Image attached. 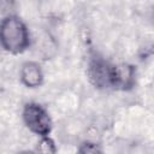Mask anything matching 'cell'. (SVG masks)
<instances>
[{
  "mask_svg": "<svg viewBox=\"0 0 154 154\" xmlns=\"http://www.w3.org/2000/svg\"><path fill=\"white\" fill-rule=\"evenodd\" d=\"M30 32L26 24L16 14L0 20V47L11 54H20L30 47Z\"/></svg>",
  "mask_w": 154,
  "mask_h": 154,
  "instance_id": "6da1fadb",
  "label": "cell"
},
{
  "mask_svg": "<svg viewBox=\"0 0 154 154\" xmlns=\"http://www.w3.org/2000/svg\"><path fill=\"white\" fill-rule=\"evenodd\" d=\"M25 126L38 137L49 136L52 131V119L48 111L37 102H28L22 112Z\"/></svg>",
  "mask_w": 154,
  "mask_h": 154,
  "instance_id": "7a4b0ae2",
  "label": "cell"
},
{
  "mask_svg": "<svg viewBox=\"0 0 154 154\" xmlns=\"http://www.w3.org/2000/svg\"><path fill=\"white\" fill-rule=\"evenodd\" d=\"M114 64L105 60L101 57H93L89 60L87 75L90 83L99 89H113Z\"/></svg>",
  "mask_w": 154,
  "mask_h": 154,
  "instance_id": "3957f363",
  "label": "cell"
},
{
  "mask_svg": "<svg viewBox=\"0 0 154 154\" xmlns=\"http://www.w3.org/2000/svg\"><path fill=\"white\" fill-rule=\"evenodd\" d=\"M136 83V69L135 66L122 63L114 64L113 73V89L117 90H129L134 88Z\"/></svg>",
  "mask_w": 154,
  "mask_h": 154,
  "instance_id": "277c9868",
  "label": "cell"
},
{
  "mask_svg": "<svg viewBox=\"0 0 154 154\" xmlns=\"http://www.w3.org/2000/svg\"><path fill=\"white\" fill-rule=\"evenodd\" d=\"M19 76L22 83L30 89L42 85L45 78L43 71L38 65V63L36 61H25L20 67Z\"/></svg>",
  "mask_w": 154,
  "mask_h": 154,
  "instance_id": "5b68a950",
  "label": "cell"
},
{
  "mask_svg": "<svg viewBox=\"0 0 154 154\" xmlns=\"http://www.w3.org/2000/svg\"><path fill=\"white\" fill-rule=\"evenodd\" d=\"M36 150L41 153H55L57 147L54 141L49 136H43V137H40V142L37 143Z\"/></svg>",
  "mask_w": 154,
  "mask_h": 154,
  "instance_id": "8992f818",
  "label": "cell"
},
{
  "mask_svg": "<svg viewBox=\"0 0 154 154\" xmlns=\"http://www.w3.org/2000/svg\"><path fill=\"white\" fill-rule=\"evenodd\" d=\"M17 7V0H0V12L5 16L13 14Z\"/></svg>",
  "mask_w": 154,
  "mask_h": 154,
  "instance_id": "52a82bcc",
  "label": "cell"
},
{
  "mask_svg": "<svg viewBox=\"0 0 154 154\" xmlns=\"http://www.w3.org/2000/svg\"><path fill=\"white\" fill-rule=\"evenodd\" d=\"M78 152L83 153V154H85V153H101L102 149H101L100 144H97L95 142H89L88 141V142H84V143L81 144Z\"/></svg>",
  "mask_w": 154,
  "mask_h": 154,
  "instance_id": "ba28073f",
  "label": "cell"
}]
</instances>
